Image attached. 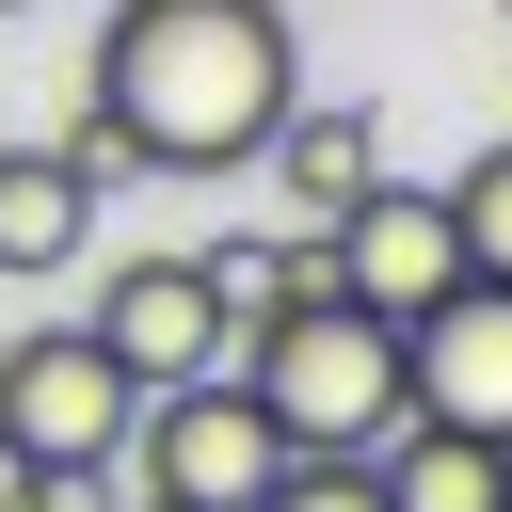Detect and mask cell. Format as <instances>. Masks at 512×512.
Segmentation results:
<instances>
[{
    "mask_svg": "<svg viewBox=\"0 0 512 512\" xmlns=\"http://www.w3.org/2000/svg\"><path fill=\"white\" fill-rule=\"evenodd\" d=\"M0 16H16V0H0Z\"/></svg>",
    "mask_w": 512,
    "mask_h": 512,
    "instance_id": "16",
    "label": "cell"
},
{
    "mask_svg": "<svg viewBox=\"0 0 512 512\" xmlns=\"http://www.w3.org/2000/svg\"><path fill=\"white\" fill-rule=\"evenodd\" d=\"M128 416H144V384H128L80 320H48V336L0 352V432H16L48 480H112V464H128Z\"/></svg>",
    "mask_w": 512,
    "mask_h": 512,
    "instance_id": "4",
    "label": "cell"
},
{
    "mask_svg": "<svg viewBox=\"0 0 512 512\" xmlns=\"http://www.w3.org/2000/svg\"><path fill=\"white\" fill-rule=\"evenodd\" d=\"M496 512H512V480H496Z\"/></svg>",
    "mask_w": 512,
    "mask_h": 512,
    "instance_id": "14",
    "label": "cell"
},
{
    "mask_svg": "<svg viewBox=\"0 0 512 512\" xmlns=\"http://www.w3.org/2000/svg\"><path fill=\"white\" fill-rule=\"evenodd\" d=\"M320 272H336V288H352L368 320H416L432 288H464V240H448V192H416V176L384 160V176H368V192H352V208L320 224Z\"/></svg>",
    "mask_w": 512,
    "mask_h": 512,
    "instance_id": "6",
    "label": "cell"
},
{
    "mask_svg": "<svg viewBox=\"0 0 512 512\" xmlns=\"http://www.w3.org/2000/svg\"><path fill=\"white\" fill-rule=\"evenodd\" d=\"M448 240H464V272L512 288V144H480V160L448 176Z\"/></svg>",
    "mask_w": 512,
    "mask_h": 512,
    "instance_id": "11",
    "label": "cell"
},
{
    "mask_svg": "<svg viewBox=\"0 0 512 512\" xmlns=\"http://www.w3.org/2000/svg\"><path fill=\"white\" fill-rule=\"evenodd\" d=\"M128 448H144V512H256V496H272V464H288L240 368H192V384H144Z\"/></svg>",
    "mask_w": 512,
    "mask_h": 512,
    "instance_id": "3",
    "label": "cell"
},
{
    "mask_svg": "<svg viewBox=\"0 0 512 512\" xmlns=\"http://www.w3.org/2000/svg\"><path fill=\"white\" fill-rule=\"evenodd\" d=\"M128 384H192V368H224V288H208V256H128V272H96V320H80Z\"/></svg>",
    "mask_w": 512,
    "mask_h": 512,
    "instance_id": "7",
    "label": "cell"
},
{
    "mask_svg": "<svg viewBox=\"0 0 512 512\" xmlns=\"http://www.w3.org/2000/svg\"><path fill=\"white\" fill-rule=\"evenodd\" d=\"M0 512H96V480H48V464L0 432Z\"/></svg>",
    "mask_w": 512,
    "mask_h": 512,
    "instance_id": "13",
    "label": "cell"
},
{
    "mask_svg": "<svg viewBox=\"0 0 512 512\" xmlns=\"http://www.w3.org/2000/svg\"><path fill=\"white\" fill-rule=\"evenodd\" d=\"M496 16H512V0H496Z\"/></svg>",
    "mask_w": 512,
    "mask_h": 512,
    "instance_id": "15",
    "label": "cell"
},
{
    "mask_svg": "<svg viewBox=\"0 0 512 512\" xmlns=\"http://www.w3.org/2000/svg\"><path fill=\"white\" fill-rule=\"evenodd\" d=\"M256 160H272V192H288V208H304V224H336V208H352V192H368V176H384V128H368V112H352V96H288V112H272V144H256Z\"/></svg>",
    "mask_w": 512,
    "mask_h": 512,
    "instance_id": "8",
    "label": "cell"
},
{
    "mask_svg": "<svg viewBox=\"0 0 512 512\" xmlns=\"http://www.w3.org/2000/svg\"><path fill=\"white\" fill-rule=\"evenodd\" d=\"M288 96H304L288 0H112L64 160H80L96 192H112V176H240Z\"/></svg>",
    "mask_w": 512,
    "mask_h": 512,
    "instance_id": "1",
    "label": "cell"
},
{
    "mask_svg": "<svg viewBox=\"0 0 512 512\" xmlns=\"http://www.w3.org/2000/svg\"><path fill=\"white\" fill-rule=\"evenodd\" d=\"M400 416H448V432H496L512 448V288L464 272L400 320Z\"/></svg>",
    "mask_w": 512,
    "mask_h": 512,
    "instance_id": "5",
    "label": "cell"
},
{
    "mask_svg": "<svg viewBox=\"0 0 512 512\" xmlns=\"http://www.w3.org/2000/svg\"><path fill=\"white\" fill-rule=\"evenodd\" d=\"M256 512H384V480H368V448H288Z\"/></svg>",
    "mask_w": 512,
    "mask_h": 512,
    "instance_id": "12",
    "label": "cell"
},
{
    "mask_svg": "<svg viewBox=\"0 0 512 512\" xmlns=\"http://www.w3.org/2000/svg\"><path fill=\"white\" fill-rule=\"evenodd\" d=\"M224 368L256 384L272 448H384L400 432V320H368L352 288H304V304L240 320Z\"/></svg>",
    "mask_w": 512,
    "mask_h": 512,
    "instance_id": "2",
    "label": "cell"
},
{
    "mask_svg": "<svg viewBox=\"0 0 512 512\" xmlns=\"http://www.w3.org/2000/svg\"><path fill=\"white\" fill-rule=\"evenodd\" d=\"M368 480H384V512H496L512 448H496V432H448V416H400V432L368 448Z\"/></svg>",
    "mask_w": 512,
    "mask_h": 512,
    "instance_id": "10",
    "label": "cell"
},
{
    "mask_svg": "<svg viewBox=\"0 0 512 512\" xmlns=\"http://www.w3.org/2000/svg\"><path fill=\"white\" fill-rule=\"evenodd\" d=\"M80 240H96V176L64 144H16L0 128V272H64Z\"/></svg>",
    "mask_w": 512,
    "mask_h": 512,
    "instance_id": "9",
    "label": "cell"
}]
</instances>
